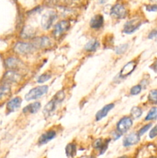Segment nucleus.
<instances>
[{
    "instance_id": "nucleus-1",
    "label": "nucleus",
    "mask_w": 157,
    "mask_h": 158,
    "mask_svg": "<svg viewBox=\"0 0 157 158\" xmlns=\"http://www.w3.org/2000/svg\"><path fill=\"white\" fill-rule=\"evenodd\" d=\"M49 87L48 86H38L36 87L33 88L31 89L29 93H27L26 95V100H36V99L40 98L42 97L43 95L47 93Z\"/></svg>"
},
{
    "instance_id": "nucleus-2",
    "label": "nucleus",
    "mask_w": 157,
    "mask_h": 158,
    "mask_svg": "<svg viewBox=\"0 0 157 158\" xmlns=\"http://www.w3.org/2000/svg\"><path fill=\"white\" fill-rule=\"evenodd\" d=\"M35 48L32 43H24V42H19L15 44L14 46V50L15 52L21 55H27V54L32 53Z\"/></svg>"
},
{
    "instance_id": "nucleus-3",
    "label": "nucleus",
    "mask_w": 157,
    "mask_h": 158,
    "mask_svg": "<svg viewBox=\"0 0 157 158\" xmlns=\"http://www.w3.org/2000/svg\"><path fill=\"white\" fill-rule=\"evenodd\" d=\"M56 12L54 11H49L42 15L41 19V25L44 29H50L55 20L56 19Z\"/></svg>"
},
{
    "instance_id": "nucleus-4",
    "label": "nucleus",
    "mask_w": 157,
    "mask_h": 158,
    "mask_svg": "<svg viewBox=\"0 0 157 158\" xmlns=\"http://www.w3.org/2000/svg\"><path fill=\"white\" fill-rule=\"evenodd\" d=\"M132 126V120L130 117H123L116 124V131L119 134L126 133Z\"/></svg>"
},
{
    "instance_id": "nucleus-5",
    "label": "nucleus",
    "mask_w": 157,
    "mask_h": 158,
    "mask_svg": "<svg viewBox=\"0 0 157 158\" xmlns=\"http://www.w3.org/2000/svg\"><path fill=\"white\" fill-rule=\"evenodd\" d=\"M110 15L113 18L121 19H124L127 15V10L123 5L117 3L111 8Z\"/></svg>"
},
{
    "instance_id": "nucleus-6",
    "label": "nucleus",
    "mask_w": 157,
    "mask_h": 158,
    "mask_svg": "<svg viewBox=\"0 0 157 158\" xmlns=\"http://www.w3.org/2000/svg\"><path fill=\"white\" fill-rule=\"evenodd\" d=\"M70 28V23L66 20H62L59 23H57L54 27L53 35L56 38L61 37L66 31H68Z\"/></svg>"
},
{
    "instance_id": "nucleus-7",
    "label": "nucleus",
    "mask_w": 157,
    "mask_h": 158,
    "mask_svg": "<svg viewBox=\"0 0 157 158\" xmlns=\"http://www.w3.org/2000/svg\"><path fill=\"white\" fill-rule=\"evenodd\" d=\"M142 25V21L139 19H132L128 21L123 26V32L126 34L133 33Z\"/></svg>"
},
{
    "instance_id": "nucleus-8",
    "label": "nucleus",
    "mask_w": 157,
    "mask_h": 158,
    "mask_svg": "<svg viewBox=\"0 0 157 158\" xmlns=\"http://www.w3.org/2000/svg\"><path fill=\"white\" fill-rule=\"evenodd\" d=\"M136 66H137V63L135 61H134V60L126 63V64L123 66V69H121V71H120L119 73L120 78H126V77H127L128 76L130 75V74L135 70V69L136 68Z\"/></svg>"
},
{
    "instance_id": "nucleus-9",
    "label": "nucleus",
    "mask_w": 157,
    "mask_h": 158,
    "mask_svg": "<svg viewBox=\"0 0 157 158\" xmlns=\"http://www.w3.org/2000/svg\"><path fill=\"white\" fill-rule=\"evenodd\" d=\"M140 140V136L138 133H131L128 134L124 139H123V146L128 148V147L132 146L136 144Z\"/></svg>"
},
{
    "instance_id": "nucleus-10",
    "label": "nucleus",
    "mask_w": 157,
    "mask_h": 158,
    "mask_svg": "<svg viewBox=\"0 0 157 158\" xmlns=\"http://www.w3.org/2000/svg\"><path fill=\"white\" fill-rule=\"evenodd\" d=\"M35 49H42V48L49 47L51 45V40L47 36H42L35 38L32 42Z\"/></svg>"
},
{
    "instance_id": "nucleus-11",
    "label": "nucleus",
    "mask_w": 157,
    "mask_h": 158,
    "mask_svg": "<svg viewBox=\"0 0 157 158\" xmlns=\"http://www.w3.org/2000/svg\"><path fill=\"white\" fill-rule=\"evenodd\" d=\"M110 140H103V139H98L95 140L93 143V147L95 149L99 151L100 154H103L108 148Z\"/></svg>"
},
{
    "instance_id": "nucleus-12",
    "label": "nucleus",
    "mask_w": 157,
    "mask_h": 158,
    "mask_svg": "<svg viewBox=\"0 0 157 158\" xmlns=\"http://www.w3.org/2000/svg\"><path fill=\"white\" fill-rule=\"evenodd\" d=\"M114 103H109V104L106 105L105 106H103L100 110H99L98 112L95 114V120L97 121H99L102 119H103L104 117H106L107 116V114H109V112H110L114 107Z\"/></svg>"
},
{
    "instance_id": "nucleus-13",
    "label": "nucleus",
    "mask_w": 157,
    "mask_h": 158,
    "mask_svg": "<svg viewBox=\"0 0 157 158\" xmlns=\"http://www.w3.org/2000/svg\"><path fill=\"white\" fill-rule=\"evenodd\" d=\"M103 23H104V18L102 15L98 14V15H95L91 19L90 23V27L92 29H99L103 26Z\"/></svg>"
},
{
    "instance_id": "nucleus-14",
    "label": "nucleus",
    "mask_w": 157,
    "mask_h": 158,
    "mask_svg": "<svg viewBox=\"0 0 157 158\" xmlns=\"http://www.w3.org/2000/svg\"><path fill=\"white\" fill-rule=\"evenodd\" d=\"M56 136V133L54 131H46L43 134H42L41 137L38 139V144L43 145L47 143L48 142L51 141L52 139H54Z\"/></svg>"
},
{
    "instance_id": "nucleus-15",
    "label": "nucleus",
    "mask_w": 157,
    "mask_h": 158,
    "mask_svg": "<svg viewBox=\"0 0 157 158\" xmlns=\"http://www.w3.org/2000/svg\"><path fill=\"white\" fill-rule=\"evenodd\" d=\"M20 78H21V77H20L19 74L15 72V71H14L13 69L7 71V72L6 73V74L4 75V81L5 83H15V82L18 81Z\"/></svg>"
},
{
    "instance_id": "nucleus-16",
    "label": "nucleus",
    "mask_w": 157,
    "mask_h": 158,
    "mask_svg": "<svg viewBox=\"0 0 157 158\" xmlns=\"http://www.w3.org/2000/svg\"><path fill=\"white\" fill-rule=\"evenodd\" d=\"M21 104H22V99L20 98V97H15V98L12 99L10 101L8 102L6 108H7L9 112H14V111L18 110V108L21 106Z\"/></svg>"
},
{
    "instance_id": "nucleus-17",
    "label": "nucleus",
    "mask_w": 157,
    "mask_h": 158,
    "mask_svg": "<svg viewBox=\"0 0 157 158\" xmlns=\"http://www.w3.org/2000/svg\"><path fill=\"white\" fill-rule=\"evenodd\" d=\"M58 102L57 101L56 99L53 98L47 103V104L45 106L44 110H43V113L46 116H49L51 114L54 112V110H55V107H56V105L58 104Z\"/></svg>"
},
{
    "instance_id": "nucleus-18",
    "label": "nucleus",
    "mask_w": 157,
    "mask_h": 158,
    "mask_svg": "<svg viewBox=\"0 0 157 158\" xmlns=\"http://www.w3.org/2000/svg\"><path fill=\"white\" fill-rule=\"evenodd\" d=\"M41 107V104L39 102H35V103H30L27 105L26 107L23 109V113H29V114H35L38 112Z\"/></svg>"
},
{
    "instance_id": "nucleus-19",
    "label": "nucleus",
    "mask_w": 157,
    "mask_h": 158,
    "mask_svg": "<svg viewBox=\"0 0 157 158\" xmlns=\"http://www.w3.org/2000/svg\"><path fill=\"white\" fill-rule=\"evenodd\" d=\"M5 63H6V66L11 69H17L19 67L20 64H21L19 60L14 57H9V58L6 59Z\"/></svg>"
},
{
    "instance_id": "nucleus-20",
    "label": "nucleus",
    "mask_w": 157,
    "mask_h": 158,
    "mask_svg": "<svg viewBox=\"0 0 157 158\" xmlns=\"http://www.w3.org/2000/svg\"><path fill=\"white\" fill-rule=\"evenodd\" d=\"M99 46V43L98 40H92L86 43L84 49L85 50L87 51V52H93V51L96 50V49H98Z\"/></svg>"
},
{
    "instance_id": "nucleus-21",
    "label": "nucleus",
    "mask_w": 157,
    "mask_h": 158,
    "mask_svg": "<svg viewBox=\"0 0 157 158\" xmlns=\"http://www.w3.org/2000/svg\"><path fill=\"white\" fill-rule=\"evenodd\" d=\"M66 154L69 158H72L76 154V146L75 143H69L66 148Z\"/></svg>"
},
{
    "instance_id": "nucleus-22",
    "label": "nucleus",
    "mask_w": 157,
    "mask_h": 158,
    "mask_svg": "<svg viewBox=\"0 0 157 158\" xmlns=\"http://www.w3.org/2000/svg\"><path fill=\"white\" fill-rule=\"evenodd\" d=\"M10 90L11 87L9 86V83H5L4 84L0 85V99L7 96L10 93Z\"/></svg>"
},
{
    "instance_id": "nucleus-23",
    "label": "nucleus",
    "mask_w": 157,
    "mask_h": 158,
    "mask_svg": "<svg viewBox=\"0 0 157 158\" xmlns=\"http://www.w3.org/2000/svg\"><path fill=\"white\" fill-rule=\"evenodd\" d=\"M131 117L133 119H138L143 114V110H142L141 108H139V106H134V107L132 108L131 110Z\"/></svg>"
},
{
    "instance_id": "nucleus-24",
    "label": "nucleus",
    "mask_w": 157,
    "mask_h": 158,
    "mask_svg": "<svg viewBox=\"0 0 157 158\" xmlns=\"http://www.w3.org/2000/svg\"><path fill=\"white\" fill-rule=\"evenodd\" d=\"M157 119V107H152L146 115L145 120H153Z\"/></svg>"
},
{
    "instance_id": "nucleus-25",
    "label": "nucleus",
    "mask_w": 157,
    "mask_h": 158,
    "mask_svg": "<svg viewBox=\"0 0 157 158\" xmlns=\"http://www.w3.org/2000/svg\"><path fill=\"white\" fill-rule=\"evenodd\" d=\"M148 100L152 104H157V89H152L149 92Z\"/></svg>"
},
{
    "instance_id": "nucleus-26",
    "label": "nucleus",
    "mask_w": 157,
    "mask_h": 158,
    "mask_svg": "<svg viewBox=\"0 0 157 158\" xmlns=\"http://www.w3.org/2000/svg\"><path fill=\"white\" fill-rule=\"evenodd\" d=\"M128 47H129V45L128 44L119 45V46L115 47V53H116L117 55H121V54H123L126 50H127Z\"/></svg>"
},
{
    "instance_id": "nucleus-27",
    "label": "nucleus",
    "mask_w": 157,
    "mask_h": 158,
    "mask_svg": "<svg viewBox=\"0 0 157 158\" xmlns=\"http://www.w3.org/2000/svg\"><path fill=\"white\" fill-rule=\"evenodd\" d=\"M142 90V85L138 84V85H135V86H132L130 89V94L132 96H135V95H138L139 94L141 93Z\"/></svg>"
},
{
    "instance_id": "nucleus-28",
    "label": "nucleus",
    "mask_w": 157,
    "mask_h": 158,
    "mask_svg": "<svg viewBox=\"0 0 157 158\" xmlns=\"http://www.w3.org/2000/svg\"><path fill=\"white\" fill-rule=\"evenodd\" d=\"M51 77H52L51 74L48 73H46L42 74V75L38 78V80H37V81H38V83H45V82L48 81V80L51 78Z\"/></svg>"
},
{
    "instance_id": "nucleus-29",
    "label": "nucleus",
    "mask_w": 157,
    "mask_h": 158,
    "mask_svg": "<svg viewBox=\"0 0 157 158\" xmlns=\"http://www.w3.org/2000/svg\"><path fill=\"white\" fill-rule=\"evenodd\" d=\"M151 127H152V123H148V124H146V125H145V126H143V127H142L141 129H140L139 131V132H138L139 135L140 137H141V136L143 135V134H144L146 132V131H149V129Z\"/></svg>"
},
{
    "instance_id": "nucleus-30",
    "label": "nucleus",
    "mask_w": 157,
    "mask_h": 158,
    "mask_svg": "<svg viewBox=\"0 0 157 158\" xmlns=\"http://www.w3.org/2000/svg\"><path fill=\"white\" fill-rule=\"evenodd\" d=\"M22 34H23L22 36L24 37V38H29V37L30 38V37H32V35L34 34V32H33V30L31 29H25L24 30H23Z\"/></svg>"
},
{
    "instance_id": "nucleus-31",
    "label": "nucleus",
    "mask_w": 157,
    "mask_h": 158,
    "mask_svg": "<svg viewBox=\"0 0 157 158\" xmlns=\"http://www.w3.org/2000/svg\"><path fill=\"white\" fill-rule=\"evenodd\" d=\"M146 9L148 12H157V5L156 4H150L146 5Z\"/></svg>"
},
{
    "instance_id": "nucleus-32",
    "label": "nucleus",
    "mask_w": 157,
    "mask_h": 158,
    "mask_svg": "<svg viewBox=\"0 0 157 158\" xmlns=\"http://www.w3.org/2000/svg\"><path fill=\"white\" fill-rule=\"evenodd\" d=\"M155 137H157V124L151 130V131L149 132V137L151 139L155 138Z\"/></svg>"
},
{
    "instance_id": "nucleus-33",
    "label": "nucleus",
    "mask_w": 157,
    "mask_h": 158,
    "mask_svg": "<svg viewBox=\"0 0 157 158\" xmlns=\"http://www.w3.org/2000/svg\"><path fill=\"white\" fill-rule=\"evenodd\" d=\"M148 37L150 40H155L157 41V29H153V30L151 31Z\"/></svg>"
},
{
    "instance_id": "nucleus-34",
    "label": "nucleus",
    "mask_w": 157,
    "mask_h": 158,
    "mask_svg": "<svg viewBox=\"0 0 157 158\" xmlns=\"http://www.w3.org/2000/svg\"><path fill=\"white\" fill-rule=\"evenodd\" d=\"M150 68L154 71V72L157 73V60H155V61L154 62L152 65H151Z\"/></svg>"
},
{
    "instance_id": "nucleus-35",
    "label": "nucleus",
    "mask_w": 157,
    "mask_h": 158,
    "mask_svg": "<svg viewBox=\"0 0 157 158\" xmlns=\"http://www.w3.org/2000/svg\"><path fill=\"white\" fill-rule=\"evenodd\" d=\"M152 2H155V3H157V0H150Z\"/></svg>"
},
{
    "instance_id": "nucleus-36",
    "label": "nucleus",
    "mask_w": 157,
    "mask_h": 158,
    "mask_svg": "<svg viewBox=\"0 0 157 158\" xmlns=\"http://www.w3.org/2000/svg\"><path fill=\"white\" fill-rule=\"evenodd\" d=\"M118 158H127V157H126V156H122V157H119Z\"/></svg>"
},
{
    "instance_id": "nucleus-37",
    "label": "nucleus",
    "mask_w": 157,
    "mask_h": 158,
    "mask_svg": "<svg viewBox=\"0 0 157 158\" xmlns=\"http://www.w3.org/2000/svg\"><path fill=\"white\" fill-rule=\"evenodd\" d=\"M149 158H155V157H149Z\"/></svg>"
}]
</instances>
